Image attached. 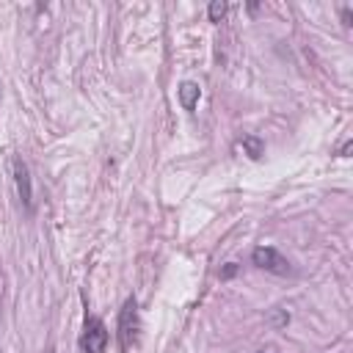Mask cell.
I'll list each match as a JSON object with an SVG mask.
<instances>
[{"mask_svg": "<svg viewBox=\"0 0 353 353\" xmlns=\"http://www.w3.org/2000/svg\"><path fill=\"white\" fill-rule=\"evenodd\" d=\"M138 328H141L138 303H135V298H127L124 306H121V312H119V331H116V334H119V350H121V353H127V350L135 345Z\"/></svg>", "mask_w": 353, "mask_h": 353, "instance_id": "6da1fadb", "label": "cell"}, {"mask_svg": "<svg viewBox=\"0 0 353 353\" xmlns=\"http://www.w3.org/2000/svg\"><path fill=\"white\" fill-rule=\"evenodd\" d=\"M251 262L259 268V270H268V273H276V276H287L290 273V262L273 248V245H259L251 251Z\"/></svg>", "mask_w": 353, "mask_h": 353, "instance_id": "3957f363", "label": "cell"}, {"mask_svg": "<svg viewBox=\"0 0 353 353\" xmlns=\"http://www.w3.org/2000/svg\"><path fill=\"white\" fill-rule=\"evenodd\" d=\"M207 14H210V22H221L226 17V3L223 0H212L210 8H207Z\"/></svg>", "mask_w": 353, "mask_h": 353, "instance_id": "8992f818", "label": "cell"}, {"mask_svg": "<svg viewBox=\"0 0 353 353\" xmlns=\"http://www.w3.org/2000/svg\"><path fill=\"white\" fill-rule=\"evenodd\" d=\"M234 273H237V265H234V262H229V265L223 268V273H221V276H223V279H229V276H234Z\"/></svg>", "mask_w": 353, "mask_h": 353, "instance_id": "ba28073f", "label": "cell"}, {"mask_svg": "<svg viewBox=\"0 0 353 353\" xmlns=\"http://www.w3.org/2000/svg\"><path fill=\"white\" fill-rule=\"evenodd\" d=\"M179 102H182V108L185 110H193L196 108V102H199V85L196 83H182L179 85Z\"/></svg>", "mask_w": 353, "mask_h": 353, "instance_id": "5b68a950", "label": "cell"}, {"mask_svg": "<svg viewBox=\"0 0 353 353\" xmlns=\"http://www.w3.org/2000/svg\"><path fill=\"white\" fill-rule=\"evenodd\" d=\"M259 353H270V350H259Z\"/></svg>", "mask_w": 353, "mask_h": 353, "instance_id": "8fae6325", "label": "cell"}, {"mask_svg": "<svg viewBox=\"0 0 353 353\" xmlns=\"http://www.w3.org/2000/svg\"><path fill=\"white\" fill-rule=\"evenodd\" d=\"M350 146H353V141H345V143H342V149H339V154H342V157H347V152H350Z\"/></svg>", "mask_w": 353, "mask_h": 353, "instance_id": "9c48e42d", "label": "cell"}, {"mask_svg": "<svg viewBox=\"0 0 353 353\" xmlns=\"http://www.w3.org/2000/svg\"><path fill=\"white\" fill-rule=\"evenodd\" d=\"M108 347V328L99 317L85 314L83 334H80V353H105Z\"/></svg>", "mask_w": 353, "mask_h": 353, "instance_id": "7a4b0ae2", "label": "cell"}, {"mask_svg": "<svg viewBox=\"0 0 353 353\" xmlns=\"http://www.w3.org/2000/svg\"><path fill=\"white\" fill-rule=\"evenodd\" d=\"M342 19H345V25H350V8L342 11Z\"/></svg>", "mask_w": 353, "mask_h": 353, "instance_id": "30bf717a", "label": "cell"}, {"mask_svg": "<svg viewBox=\"0 0 353 353\" xmlns=\"http://www.w3.org/2000/svg\"><path fill=\"white\" fill-rule=\"evenodd\" d=\"M243 146L248 149V157H254V160L262 154V143H259L256 138H245V141H243Z\"/></svg>", "mask_w": 353, "mask_h": 353, "instance_id": "52a82bcc", "label": "cell"}, {"mask_svg": "<svg viewBox=\"0 0 353 353\" xmlns=\"http://www.w3.org/2000/svg\"><path fill=\"white\" fill-rule=\"evenodd\" d=\"M11 168H14V185H17L19 201L25 204V210H33V185H30L28 163H25L22 157H14V160H11Z\"/></svg>", "mask_w": 353, "mask_h": 353, "instance_id": "277c9868", "label": "cell"}]
</instances>
